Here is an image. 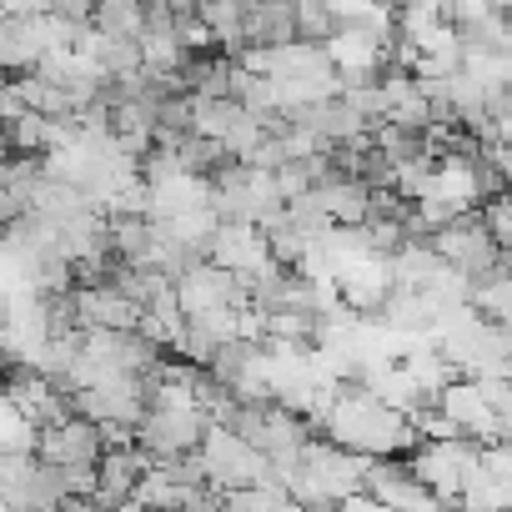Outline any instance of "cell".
<instances>
[{
  "label": "cell",
  "mask_w": 512,
  "mask_h": 512,
  "mask_svg": "<svg viewBox=\"0 0 512 512\" xmlns=\"http://www.w3.org/2000/svg\"><path fill=\"white\" fill-rule=\"evenodd\" d=\"M11 156V146H6V126H0V161H6Z\"/></svg>",
  "instance_id": "13"
},
{
  "label": "cell",
  "mask_w": 512,
  "mask_h": 512,
  "mask_svg": "<svg viewBox=\"0 0 512 512\" xmlns=\"http://www.w3.org/2000/svg\"><path fill=\"white\" fill-rule=\"evenodd\" d=\"M206 262L231 272V277H241V282H251L272 256H267V241H262L256 226H216L211 241H206Z\"/></svg>",
  "instance_id": "4"
},
{
  "label": "cell",
  "mask_w": 512,
  "mask_h": 512,
  "mask_svg": "<svg viewBox=\"0 0 512 512\" xmlns=\"http://www.w3.org/2000/svg\"><path fill=\"white\" fill-rule=\"evenodd\" d=\"M146 467H151V457H146L141 447H106V452L96 457V497H91V502H101L106 512L126 507Z\"/></svg>",
  "instance_id": "7"
},
{
  "label": "cell",
  "mask_w": 512,
  "mask_h": 512,
  "mask_svg": "<svg viewBox=\"0 0 512 512\" xmlns=\"http://www.w3.org/2000/svg\"><path fill=\"white\" fill-rule=\"evenodd\" d=\"M136 307L116 287H71V322L76 332H136Z\"/></svg>",
  "instance_id": "5"
},
{
  "label": "cell",
  "mask_w": 512,
  "mask_h": 512,
  "mask_svg": "<svg viewBox=\"0 0 512 512\" xmlns=\"http://www.w3.org/2000/svg\"><path fill=\"white\" fill-rule=\"evenodd\" d=\"M61 512H106V507H101V502H66Z\"/></svg>",
  "instance_id": "12"
},
{
  "label": "cell",
  "mask_w": 512,
  "mask_h": 512,
  "mask_svg": "<svg viewBox=\"0 0 512 512\" xmlns=\"http://www.w3.org/2000/svg\"><path fill=\"white\" fill-rule=\"evenodd\" d=\"M201 472L216 492H236V487H256V482H267V457L262 452H251L241 437L211 427L206 442H201Z\"/></svg>",
  "instance_id": "2"
},
{
  "label": "cell",
  "mask_w": 512,
  "mask_h": 512,
  "mask_svg": "<svg viewBox=\"0 0 512 512\" xmlns=\"http://www.w3.org/2000/svg\"><path fill=\"white\" fill-rule=\"evenodd\" d=\"M146 26V6H131V0H106V6H91V31L111 36V41H141Z\"/></svg>",
  "instance_id": "9"
},
{
  "label": "cell",
  "mask_w": 512,
  "mask_h": 512,
  "mask_svg": "<svg viewBox=\"0 0 512 512\" xmlns=\"http://www.w3.org/2000/svg\"><path fill=\"white\" fill-rule=\"evenodd\" d=\"M171 297L181 307V317H201V312H221V307H241L246 302V282L211 267V262H196L191 272H181L171 282Z\"/></svg>",
  "instance_id": "3"
},
{
  "label": "cell",
  "mask_w": 512,
  "mask_h": 512,
  "mask_svg": "<svg viewBox=\"0 0 512 512\" xmlns=\"http://www.w3.org/2000/svg\"><path fill=\"white\" fill-rule=\"evenodd\" d=\"M71 497H66V482H61V467H46V462H31V472L21 482H11L0 492V507L6 512H61Z\"/></svg>",
  "instance_id": "8"
},
{
  "label": "cell",
  "mask_w": 512,
  "mask_h": 512,
  "mask_svg": "<svg viewBox=\"0 0 512 512\" xmlns=\"http://www.w3.org/2000/svg\"><path fill=\"white\" fill-rule=\"evenodd\" d=\"M21 216H26V201H21V196H11L6 186H0V231H11Z\"/></svg>",
  "instance_id": "11"
},
{
  "label": "cell",
  "mask_w": 512,
  "mask_h": 512,
  "mask_svg": "<svg viewBox=\"0 0 512 512\" xmlns=\"http://www.w3.org/2000/svg\"><path fill=\"white\" fill-rule=\"evenodd\" d=\"M206 432L211 422L196 407H146L136 422V447L151 462H176V457H196Z\"/></svg>",
  "instance_id": "1"
},
{
  "label": "cell",
  "mask_w": 512,
  "mask_h": 512,
  "mask_svg": "<svg viewBox=\"0 0 512 512\" xmlns=\"http://www.w3.org/2000/svg\"><path fill=\"white\" fill-rule=\"evenodd\" d=\"M96 457H101V432L81 422L76 412L61 427H46L36 437V462L46 467H96Z\"/></svg>",
  "instance_id": "6"
},
{
  "label": "cell",
  "mask_w": 512,
  "mask_h": 512,
  "mask_svg": "<svg viewBox=\"0 0 512 512\" xmlns=\"http://www.w3.org/2000/svg\"><path fill=\"white\" fill-rule=\"evenodd\" d=\"M21 116H31L26 91H21V76H16V81H0V126H11V121H21Z\"/></svg>",
  "instance_id": "10"
}]
</instances>
